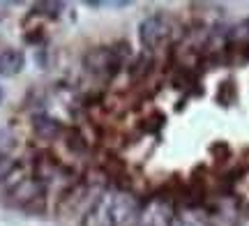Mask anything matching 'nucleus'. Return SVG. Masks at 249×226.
Masks as SVG:
<instances>
[{
  "mask_svg": "<svg viewBox=\"0 0 249 226\" xmlns=\"http://www.w3.org/2000/svg\"><path fill=\"white\" fill-rule=\"evenodd\" d=\"M139 206L134 194L111 187L95 196L81 217V226H134Z\"/></svg>",
  "mask_w": 249,
  "mask_h": 226,
  "instance_id": "obj_1",
  "label": "nucleus"
},
{
  "mask_svg": "<svg viewBox=\"0 0 249 226\" xmlns=\"http://www.w3.org/2000/svg\"><path fill=\"white\" fill-rule=\"evenodd\" d=\"M178 201L169 191H157L139 206L134 226H176Z\"/></svg>",
  "mask_w": 249,
  "mask_h": 226,
  "instance_id": "obj_2",
  "label": "nucleus"
},
{
  "mask_svg": "<svg viewBox=\"0 0 249 226\" xmlns=\"http://www.w3.org/2000/svg\"><path fill=\"white\" fill-rule=\"evenodd\" d=\"M139 39L145 51H164L173 44L176 39V21L166 12H155L148 14L139 23Z\"/></svg>",
  "mask_w": 249,
  "mask_h": 226,
  "instance_id": "obj_3",
  "label": "nucleus"
},
{
  "mask_svg": "<svg viewBox=\"0 0 249 226\" xmlns=\"http://www.w3.org/2000/svg\"><path fill=\"white\" fill-rule=\"evenodd\" d=\"M124 65V51L118 46H97L83 55V67L97 79H113Z\"/></svg>",
  "mask_w": 249,
  "mask_h": 226,
  "instance_id": "obj_4",
  "label": "nucleus"
},
{
  "mask_svg": "<svg viewBox=\"0 0 249 226\" xmlns=\"http://www.w3.org/2000/svg\"><path fill=\"white\" fill-rule=\"evenodd\" d=\"M176 226H214V222L203 201H187V203L178 206Z\"/></svg>",
  "mask_w": 249,
  "mask_h": 226,
  "instance_id": "obj_5",
  "label": "nucleus"
},
{
  "mask_svg": "<svg viewBox=\"0 0 249 226\" xmlns=\"http://www.w3.org/2000/svg\"><path fill=\"white\" fill-rule=\"evenodd\" d=\"M26 65V55L18 49H5L0 51V76H17Z\"/></svg>",
  "mask_w": 249,
  "mask_h": 226,
  "instance_id": "obj_6",
  "label": "nucleus"
},
{
  "mask_svg": "<svg viewBox=\"0 0 249 226\" xmlns=\"http://www.w3.org/2000/svg\"><path fill=\"white\" fill-rule=\"evenodd\" d=\"M35 132L37 136H42V139H46V141H51V139H55V136H60L62 132V125L55 120V118L46 116V113H42V116H35Z\"/></svg>",
  "mask_w": 249,
  "mask_h": 226,
  "instance_id": "obj_7",
  "label": "nucleus"
},
{
  "mask_svg": "<svg viewBox=\"0 0 249 226\" xmlns=\"http://www.w3.org/2000/svg\"><path fill=\"white\" fill-rule=\"evenodd\" d=\"M14 145H17V139H14V132H12V129L0 132V159H9Z\"/></svg>",
  "mask_w": 249,
  "mask_h": 226,
  "instance_id": "obj_8",
  "label": "nucleus"
},
{
  "mask_svg": "<svg viewBox=\"0 0 249 226\" xmlns=\"http://www.w3.org/2000/svg\"><path fill=\"white\" fill-rule=\"evenodd\" d=\"M37 9H39V12H46L44 17H58L62 5L60 2H42V5H37Z\"/></svg>",
  "mask_w": 249,
  "mask_h": 226,
  "instance_id": "obj_9",
  "label": "nucleus"
},
{
  "mask_svg": "<svg viewBox=\"0 0 249 226\" xmlns=\"http://www.w3.org/2000/svg\"><path fill=\"white\" fill-rule=\"evenodd\" d=\"M0 102H2V88H0Z\"/></svg>",
  "mask_w": 249,
  "mask_h": 226,
  "instance_id": "obj_10",
  "label": "nucleus"
},
{
  "mask_svg": "<svg viewBox=\"0 0 249 226\" xmlns=\"http://www.w3.org/2000/svg\"><path fill=\"white\" fill-rule=\"evenodd\" d=\"M0 21H2V14H0Z\"/></svg>",
  "mask_w": 249,
  "mask_h": 226,
  "instance_id": "obj_11",
  "label": "nucleus"
}]
</instances>
